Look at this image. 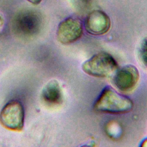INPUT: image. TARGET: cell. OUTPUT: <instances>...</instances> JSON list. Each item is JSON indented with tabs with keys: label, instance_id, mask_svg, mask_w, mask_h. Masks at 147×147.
<instances>
[{
	"label": "cell",
	"instance_id": "1",
	"mask_svg": "<svg viewBox=\"0 0 147 147\" xmlns=\"http://www.w3.org/2000/svg\"><path fill=\"white\" fill-rule=\"evenodd\" d=\"M133 107V103L130 99L109 86L102 90L94 104L95 111L113 114L128 113Z\"/></svg>",
	"mask_w": 147,
	"mask_h": 147
},
{
	"label": "cell",
	"instance_id": "2",
	"mask_svg": "<svg viewBox=\"0 0 147 147\" xmlns=\"http://www.w3.org/2000/svg\"><path fill=\"white\" fill-rule=\"evenodd\" d=\"M117 68L118 64L115 59L106 52H100L94 55L82 65V70L86 74L100 78L111 75Z\"/></svg>",
	"mask_w": 147,
	"mask_h": 147
},
{
	"label": "cell",
	"instance_id": "3",
	"mask_svg": "<svg viewBox=\"0 0 147 147\" xmlns=\"http://www.w3.org/2000/svg\"><path fill=\"white\" fill-rule=\"evenodd\" d=\"M25 113L22 104L18 100L8 102L0 113V122L5 128L20 131L24 124Z\"/></svg>",
	"mask_w": 147,
	"mask_h": 147
},
{
	"label": "cell",
	"instance_id": "4",
	"mask_svg": "<svg viewBox=\"0 0 147 147\" xmlns=\"http://www.w3.org/2000/svg\"><path fill=\"white\" fill-rule=\"evenodd\" d=\"M139 78L140 74L137 68L129 64L115 71L113 76V83L121 92H129L136 87Z\"/></svg>",
	"mask_w": 147,
	"mask_h": 147
},
{
	"label": "cell",
	"instance_id": "5",
	"mask_svg": "<svg viewBox=\"0 0 147 147\" xmlns=\"http://www.w3.org/2000/svg\"><path fill=\"white\" fill-rule=\"evenodd\" d=\"M82 33L83 26L80 21L76 18L68 17L59 24L56 36L60 43L69 44L79 40Z\"/></svg>",
	"mask_w": 147,
	"mask_h": 147
},
{
	"label": "cell",
	"instance_id": "6",
	"mask_svg": "<svg viewBox=\"0 0 147 147\" xmlns=\"http://www.w3.org/2000/svg\"><path fill=\"white\" fill-rule=\"evenodd\" d=\"M111 22L109 17L100 10H94L86 17L84 26L86 31L94 36L106 33L110 29Z\"/></svg>",
	"mask_w": 147,
	"mask_h": 147
},
{
	"label": "cell",
	"instance_id": "7",
	"mask_svg": "<svg viewBox=\"0 0 147 147\" xmlns=\"http://www.w3.org/2000/svg\"><path fill=\"white\" fill-rule=\"evenodd\" d=\"M42 98L49 105L57 106L63 102V91L59 83L55 80L49 82L43 88Z\"/></svg>",
	"mask_w": 147,
	"mask_h": 147
},
{
	"label": "cell",
	"instance_id": "8",
	"mask_svg": "<svg viewBox=\"0 0 147 147\" xmlns=\"http://www.w3.org/2000/svg\"><path fill=\"white\" fill-rule=\"evenodd\" d=\"M20 18L17 25L21 32L25 34H32L37 30L38 26L37 18L33 16H25Z\"/></svg>",
	"mask_w": 147,
	"mask_h": 147
},
{
	"label": "cell",
	"instance_id": "9",
	"mask_svg": "<svg viewBox=\"0 0 147 147\" xmlns=\"http://www.w3.org/2000/svg\"><path fill=\"white\" fill-rule=\"evenodd\" d=\"M138 56L141 64L147 68V37L144 38L140 43Z\"/></svg>",
	"mask_w": 147,
	"mask_h": 147
},
{
	"label": "cell",
	"instance_id": "10",
	"mask_svg": "<svg viewBox=\"0 0 147 147\" xmlns=\"http://www.w3.org/2000/svg\"><path fill=\"white\" fill-rule=\"evenodd\" d=\"M106 132L109 137L111 138H118L122 132L121 126L117 123L111 122L107 124L106 127Z\"/></svg>",
	"mask_w": 147,
	"mask_h": 147
},
{
	"label": "cell",
	"instance_id": "11",
	"mask_svg": "<svg viewBox=\"0 0 147 147\" xmlns=\"http://www.w3.org/2000/svg\"><path fill=\"white\" fill-rule=\"evenodd\" d=\"M5 28V21L2 17V16L0 14V35L3 33V29Z\"/></svg>",
	"mask_w": 147,
	"mask_h": 147
},
{
	"label": "cell",
	"instance_id": "12",
	"mask_svg": "<svg viewBox=\"0 0 147 147\" xmlns=\"http://www.w3.org/2000/svg\"><path fill=\"white\" fill-rule=\"evenodd\" d=\"M28 1H29V2H30L32 4L34 5H38L39 4L42 0H27Z\"/></svg>",
	"mask_w": 147,
	"mask_h": 147
}]
</instances>
